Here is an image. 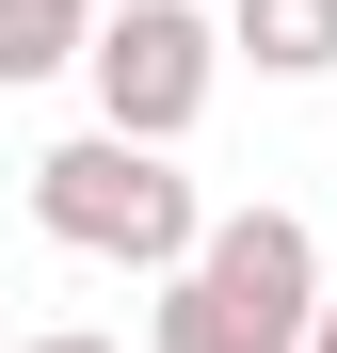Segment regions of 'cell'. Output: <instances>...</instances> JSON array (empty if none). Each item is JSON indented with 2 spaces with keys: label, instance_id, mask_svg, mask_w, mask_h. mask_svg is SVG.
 <instances>
[{
  "label": "cell",
  "instance_id": "cell-6",
  "mask_svg": "<svg viewBox=\"0 0 337 353\" xmlns=\"http://www.w3.org/2000/svg\"><path fill=\"white\" fill-rule=\"evenodd\" d=\"M32 353H129V337H96V321H48V337H32Z\"/></svg>",
  "mask_w": 337,
  "mask_h": 353
},
{
  "label": "cell",
  "instance_id": "cell-3",
  "mask_svg": "<svg viewBox=\"0 0 337 353\" xmlns=\"http://www.w3.org/2000/svg\"><path fill=\"white\" fill-rule=\"evenodd\" d=\"M81 81H96V129L193 145V112H209V81H225V32L193 17V0H112L96 48H81Z\"/></svg>",
  "mask_w": 337,
  "mask_h": 353
},
{
  "label": "cell",
  "instance_id": "cell-7",
  "mask_svg": "<svg viewBox=\"0 0 337 353\" xmlns=\"http://www.w3.org/2000/svg\"><path fill=\"white\" fill-rule=\"evenodd\" d=\"M305 353H337V289H321V321H305Z\"/></svg>",
  "mask_w": 337,
  "mask_h": 353
},
{
  "label": "cell",
  "instance_id": "cell-5",
  "mask_svg": "<svg viewBox=\"0 0 337 353\" xmlns=\"http://www.w3.org/2000/svg\"><path fill=\"white\" fill-rule=\"evenodd\" d=\"M96 17H112V0H0V97H17V81H65L96 48Z\"/></svg>",
  "mask_w": 337,
  "mask_h": 353
},
{
  "label": "cell",
  "instance_id": "cell-1",
  "mask_svg": "<svg viewBox=\"0 0 337 353\" xmlns=\"http://www.w3.org/2000/svg\"><path fill=\"white\" fill-rule=\"evenodd\" d=\"M305 321H321L305 209H209V241L145 305V353H305Z\"/></svg>",
  "mask_w": 337,
  "mask_h": 353
},
{
  "label": "cell",
  "instance_id": "cell-2",
  "mask_svg": "<svg viewBox=\"0 0 337 353\" xmlns=\"http://www.w3.org/2000/svg\"><path fill=\"white\" fill-rule=\"evenodd\" d=\"M32 225L65 257H112V273H177L209 241V193L177 176V145H129V129H81L32 161Z\"/></svg>",
  "mask_w": 337,
  "mask_h": 353
},
{
  "label": "cell",
  "instance_id": "cell-4",
  "mask_svg": "<svg viewBox=\"0 0 337 353\" xmlns=\"http://www.w3.org/2000/svg\"><path fill=\"white\" fill-rule=\"evenodd\" d=\"M225 48L257 81H337V0H225Z\"/></svg>",
  "mask_w": 337,
  "mask_h": 353
}]
</instances>
